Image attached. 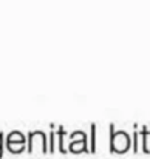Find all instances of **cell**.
I'll list each match as a JSON object with an SVG mask.
<instances>
[{
	"mask_svg": "<svg viewBox=\"0 0 150 159\" xmlns=\"http://www.w3.org/2000/svg\"><path fill=\"white\" fill-rule=\"evenodd\" d=\"M28 150L30 153H45L47 152V138L42 131H33L28 136Z\"/></svg>",
	"mask_w": 150,
	"mask_h": 159,
	"instance_id": "cell-1",
	"label": "cell"
},
{
	"mask_svg": "<svg viewBox=\"0 0 150 159\" xmlns=\"http://www.w3.org/2000/svg\"><path fill=\"white\" fill-rule=\"evenodd\" d=\"M111 150L116 153H124L129 150L130 147V139L124 131H118V133H111Z\"/></svg>",
	"mask_w": 150,
	"mask_h": 159,
	"instance_id": "cell-2",
	"label": "cell"
},
{
	"mask_svg": "<svg viewBox=\"0 0 150 159\" xmlns=\"http://www.w3.org/2000/svg\"><path fill=\"white\" fill-rule=\"evenodd\" d=\"M6 144H8V148L11 153H20L22 150H25L26 139L20 131H12V133H9Z\"/></svg>",
	"mask_w": 150,
	"mask_h": 159,
	"instance_id": "cell-3",
	"label": "cell"
},
{
	"mask_svg": "<svg viewBox=\"0 0 150 159\" xmlns=\"http://www.w3.org/2000/svg\"><path fill=\"white\" fill-rule=\"evenodd\" d=\"M73 139H71V144H70V150L71 152H82V150H85V134L82 133V131H76V133H73V136H71Z\"/></svg>",
	"mask_w": 150,
	"mask_h": 159,
	"instance_id": "cell-4",
	"label": "cell"
},
{
	"mask_svg": "<svg viewBox=\"0 0 150 159\" xmlns=\"http://www.w3.org/2000/svg\"><path fill=\"white\" fill-rule=\"evenodd\" d=\"M2 147H3V136H2V133H0V158H2V153H3Z\"/></svg>",
	"mask_w": 150,
	"mask_h": 159,
	"instance_id": "cell-5",
	"label": "cell"
}]
</instances>
